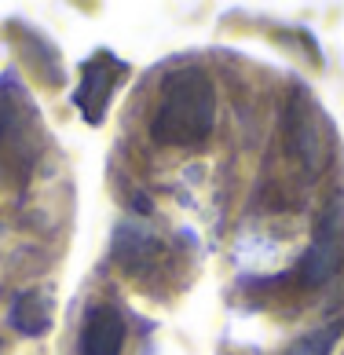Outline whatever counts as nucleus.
<instances>
[{
  "label": "nucleus",
  "mask_w": 344,
  "mask_h": 355,
  "mask_svg": "<svg viewBox=\"0 0 344 355\" xmlns=\"http://www.w3.org/2000/svg\"><path fill=\"white\" fill-rule=\"evenodd\" d=\"M11 125V110H8V103L0 99V136H4V128Z\"/></svg>",
  "instance_id": "nucleus-7"
},
{
  "label": "nucleus",
  "mask_w": 344,
  "mask_h": 355,
  "mask_svg": "<svg viewBox=\"0 0 344 355\" xmlns=\"http://www.w3.org/2000/svg\"><path fill=\"white\" fill-rule=\"evenodd\" d=\"M125 352V315L114 304H96L81 330V355H121Z\"/></svg>",
  "instance_id": "nucleus-4"
},
{
  "label": "nucleus",
  "mask_w": 344,
  "mask_h": 355,
  "mask_svg": "<svg viewBox=\"0 0 344 355\" xmlns=\"http://www.w3.org/2000/svg\"><path fill=\"white\" fill-rule=\"evenodd\" d=\"M117 73H121V62H117L114 55H107V51L92 55L81 67V88H77V96H74V107L81 110V117L88 125L103 121V110H107V103H110V92L117 88V81H121Z\"/></svg>",
  "instance_id": "nucleus-3"
},
{
  "label": "nucleus",
  "mask_w": 344,
  "mask_h": 355,
  "mask_svg": "<svg viewBox=\"0 0 344 355\" xmlns=\"http://www.w3.org/2000/svg\"><path fill=\"white\" fill-rule=\"evenodd\" d=\"M341 334H344V322L341 319L337 322H326V326H319V330H311L308 337H300L286 355H329V352H334V345L341 340Z\"/></svg>",
  "instance_id": "nucleus-6"
},
{
  "label": "nucleus",
  "mask_w": 344,
  "mask_h": 355,
  "mask_svg": "<svg viewBox=\"0 0 344 355\" xmlns=\"http://www.w3.org/2000/svg\"><path fill=\"white\" fill-rule=\"evenodd\" d=\"M55 322V300L44 289H26L11 304V326L22 337H44Z\"/></svg>",
  "instance_id": "nucleus-5"
},
{
  "label": "nucleus",
  "mask_w": 344,
  "mask_h": 355,
  "mask_svg": "<svg viewBox=\"0 0 344 355\" xmlns=\"http://www.w3.org/2000/svg\"><path fill=\"white\" fill-rule=\"evenodd\" d=\"M216 125V88L213 77L202 67L172 70L162 92H157V110L150 121V136L172 147H194Z\"/></svg>",
  "instance_id": "nucleus-1"
},
{
  "label": "nucleus",
  "mask_w": 344,
  "mask_h": 355,
  "mask_svg": "<svg viewBox=\"0 0 344 355\" xmlns=\"http://www.w3.org/2000/svg\"><path fill=\"white\" fill-rule=\"evenodd\" d=\"M344 268V194H334V202L322 209L315 239L300 260V282L322 286Z\"/></svg>",
  "instance_id": "nucleus-2"
}]
</instances>
